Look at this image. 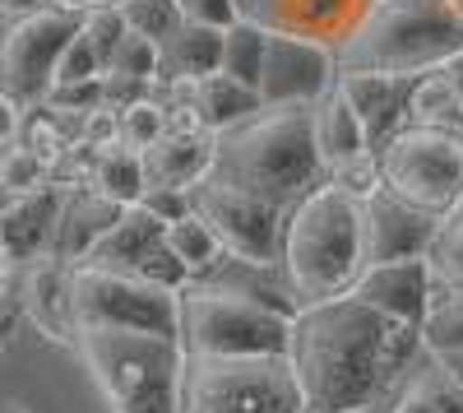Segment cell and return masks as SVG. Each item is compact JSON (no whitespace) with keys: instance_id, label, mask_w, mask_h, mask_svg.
<instances>
[{"instance_id":"cell-1","label":"cell","mask_w":463,"mask_h":413,"mask_svg":"<svg viewBox=\"0 0 463 413\" xmlns=\"http://www.w3.org/2000/svg\"><path fill=\"white\" fill-rule=\"evenodd\" d=\"M421 362L417 325L384 316L353 293L325 297L292 316L288 367L311 413L384 408Z\"/></svg>"},{"instance_id":"cell-2","label":"cell","mask_w":463,"mask_h":413,"mask_svg":"<svg viewBox=\"0 0 463 413\" xmlns=\"http://www.w3.org/2000/svg\"><path fill=\"white\" fill-rule=\"evenodd\" d=\"M209 177L279 209H292L306 191L325 181L316 154V102L260 107L255 117L218 130Z\"/></svg>"},{"instance_id":"cell-3","label":"cell","mask_w":463,"mask_h":413,"mask_svg":"<svg viewBox=\"0 0 463 413\" xmlns=\"http://www.w3.org/2000/svg\"><path fill=\"white\" fill-rule=\"evenodd\" d=\"M338 70L371 74H431L463 61L458 0H366L357 24L334 47Z\"/></svg>"},{"instance_id":"cell-4","label":"cell","mask_w":463,"mask_h":413,"mask_svg":"<svg viewBox=\"0 0 463 413\" xmlns=\"http://www.w3.org/2000/svg\"><path fill=\"white\" fill-rule=\"evenodd\" d=\"M279 274L297 307L343 297L362 274V233H357V200L334 181H320L283 214V246Z\"/></svg>"},{"instance_id":"cell-5","label":"cell","mask_w":463,"mask_h":413,"mask_svg":"<svg viewBox=\"0 0 463 413\" xmlns=\"http://www.w3.org/2000/svg\"><path fill=\"white\" fill-rule=\"evenodd\" d=\"M74 353L111 413H176L185 344L158 330H80Z\"/></svg>"},{"instance_id":"cell-6","label":"cell","mask_w":463,"mask_h":413,"mask_svg":"<svg viewBox=\"0 0 463 413\" xmlns=\"http://www.w3.org/2000/svg\"><path fill=\"white\" fill-rule=\"evenodd\" d=\"M301 307L279 303L260 288L232 279H190L181 288V344L204 358H250V353H288L292 316Z\"/></svg>"},{"instance_id":"cell-7","label":"cell","mask_w":463,"mask_h":413,"mask_svg":"<svg viewBox=\"0 0 463 413\" xmlns=\"http://www.w3.org/2000/svg\"><path fill=\"white\" fill-rule=\"evenodd\" d=\"M176 413H306V399L288 367V353H185Z\"/></svg>"},{"instance_id":"cell-8","label":"cell","mask_w":463,"mask_h":413,"mask_svg":"<svg viewBox=\"0 0 463 413\" xmlns=\"http://www.w3.org/2000/svg\"><path fill=\"white\" fill-rule=\"evenodd\" d=\"M70 316L80 330H181V288L107 265H70Z\"/></svg>"},{"instance_id":"cell-9","label":"cell","mask_w":463,"mask_h":413,"mask_svg":"<svg viewBox=\"0 0 463 413\" xmlns=\"http://www.w3.org/2000/svg\"><path fill=\"white\" fill-rule=\"evenodd\" d=\"M380 181L394 196L449 214L463 200V130H431V126H403L375 149Z\"/></svg>"},{"instance_id":"cell-10","label":"cell","mask_w":463,"mask_h":413,"mask_svg":"<svg viewBox=\"0 0 463 413\" xmlns=\"http://www.w3.org/2000/svg\"><path fill=\"white\" fill-rule=\"evenodd\" d=\"M190 209H195L213 237L222 242V251L241 265L255 270H279V246H283V214L279 205H269L260 196H246L237 186H227L218 177H200L190 186Z\"/></svg>"},{"instance_id":"cell-11","label":"cell","mask_w":463,"mask_h":413,"mask_svg":"<svg viewBox=\"0 0 463 413\" xmlns=\"http://www.w3.org/2000/svg\"><path fill=\"white\" fill-rule=\"evenodd\" d=\"M80 19L84 14L61 10V5L10 19L5 33H0V89L14 93L24 107L43 102L52 80H56L61 52L70 47V37L80 33Z\"/></svg>"},{"instance_id":"cell-12","label":"cell","mask_w":463,"mask_h":413,"mask_svg":"<svg viewBox=\"0 0 463 413\" xmlns=\"http://www.w3.org/2000/svg\"><path fill=\"white\" fill-rule=\"evenodd\" d=\"M80 265H107V270H126L153 283H167V288H185L190 274L185 265L172 255L167 246V223L153 218L144 205H126L121 218L93 242V251L80 260Z\"/></svg>"},{"instance_id":"cell-13","label":"cell","mask_w":463,"mask_h":413,"mask_svg":"<svg viewBox=\"0 0 463 413\" xmlns=\"http://www.w3.org/2000/svg\"><path fill=\"white\" fill-rule=\"evenodd\" d=\"M357 233H362V270L390 265V260H427L440 233V214L380 186V191L357 200Z\"/></svg>"},{"instance_id":"cell-14","label":"cell","mask_w":463,"mask_h":413,"mask_svg":"<svg viewBox=\"0 0 463 413\" xmlns=\"http://www.w3.org/2000/svg\"><path fill=\"white\" fill-rule=\"evenodd\" d=\"M338 80L334 47L311 43L292 33H269L264 43V70H260V102L264 107H288V102H320Z\"/></svg>"},{"instance_id":"cell-15","label":"cell","mask_w":463,"mask_h":413,"mask_svg":"<svg viewBox=\"0 0 463 413\" xmlns=\"http://www.w3.org/2000/svg\"><path fill=\"white\" fill-rule=\"evenodd\" d=\"M362 10H366V0H237L241 19L269 33L311 37V43H325V47H338Z\"/></svg>"},{"instance_id":"cell-16","label":"cell","mask_w":463,"mask_h":413,"mask_svg":"<svg viewBox=\"0 0 463 413\" xmlns=\"http://www.w3.org/2000/svg\"><path fill=\"white\" fill-rule=\"evenodd\" d=\"M357 303L394 316L403 325H421L431 303V270L427 260H390V265H366L357 283L347 288Z\"/></svg>"},{"instance_id":"cell-17","label":"cell","mask_w":463,"mask_h":413,"mask_svg":"<svg viewBox=\"0 0 463 413\" xmlns=\"http://www.w3.org/2000/svg\"><path fill=\"white\" fill-rule=\"evenodd\" d=\"M347 107L357 111V121L366 130V139L380 149L394 130H403L408 121V93L412 80L408 74H371V70H338V84H334Z\"/></svg>"},{"instance_id":"cell-18","label":"cell","mask_w":463,"mask_h":413,"mask_svg":"<svg viewBox=\"0 0 463 413\" xmlns=\"http://www.w3.org/2000/svg\"><path fill=\"white\" fill-rule=\"evenodd\" d=\"M61 200H65V186H56V181L37 186V191H24V196H10V205L0 209V246H5L10 265H28V260L52 251Z\"/></svg>"},{"instance_id":"cell-19","label":"cell","mask_w":463,"mask_h":413,"mask_svg":"<svg viewBox=\"0 0 463 413\" xmlns=\"http://www.w3.org/2000/svg\"><path fill=\"white\" fill-rule=\"evenodd\" d=\"M24 316L52 344L74 349V316H70V265L56 255L28 260L24 274Z\"/></svg>"},{"instance_id":"cell-20","label":"cell","mask_w":463,"mask_h":413,"mask_svg":"<svg viewBox=\"0 0 463 413\" xmlns=\"http://www.w3.org/2000/svg\"><path fill=\"white\" fill-rule=\"evenodd\" d=\"M126 205L107 200L102 191H93V186H70L65 200H61V218H56V233H52V251L56 260H65V265H80V260L93 251V242L111 228L116 218H121Z\"/></svg>"},{"instance_id":"cell-21","label":"cell","mask_w":463,"mask_h":413,"mask_svg":"<svg viewBox=\"0 0 463 413\" xmlns=\"http://www.w3.org/2000/svg\"><path fill=\"white\" fill-rule=\"evenodd\" d=\"M222 33L209 24H181L167 43H158V80L153 84H200L204 74L222 70Z\"/></svg>"},{"instance_id":"cell-22","label":"cell","mask_w":463,"mask_h":413,"mask_svg":"<svg viewBox=\"0 0 463 413\" xmlns=\"http://www.w3.org/2000/svg\"><path fill=\"white\" fill-rule=\"evenodd\" d=\"M139 163H144V186H181V191H190L213 163V130L163 135L144 149Z\"/></svg>"},{"instance_id":"cell-23","label":"cell","mask_w":463,"mask_h":413,"mask_svg":"<svg viewBox=\"0 0 463 413\" xmlns=\"http://www.w3.org/2000/svg\"><path fill=\"white\" fill-rule=\"evenodd\" d=\"M338 84V80H334ZM371 139L357 121V111L347 107V98L338 89H329L320 102H316V154H320V168L325 177L338 172L343 163H353L357 154H366Z\"/></svg>"},{"instance_id":"cell-24","label":"cell","mask_w":463,"mask_h":413,"mask_svg":"<svg viewBox=\"0 0 463 413\" xmlns=\"http://www.w3.org/2000/svg\"><path fill=\"white\" fill-rule=\"evenodd\" d=\"M408 121L412 126H431V130H463V93H458V74L449 65L412 80Z\"/></svg>"},{"instance_id":"cell-25","label":"cell","mask_w":463,"mask_h":413,"mask_svg":"<svg viewBox=\"0 0 463 413\" xmlns=\"http://www.w3.org/2000/svg\"><path fill=\"white\" fill-rule=\"evenodd\" d=\"M190 102L200 107V117H204V126H209L213 135L227 130V126H237V121H246V117H255V111L264 107L250 84L232 80V74H222V70L204 74V80L190 89Z\"/></svg>"},{"instance_id":"cell-26","label":"cell","mask_w":463,"mask_h":413,"mask_svg":"<svg viewBox=\"0 0 463 413\" xmlns=\"http://www.w3.org/2000/svg\"><path fill=\"white\" fill-rule=\"evenodd\" d=\"M375 413H463V390L449 386L445 371L427 353H421V362L408 371L403 390L384 408H375Z\"/></svg>"},{"instance_id":"cell-27","label":"cell","mask_w":463,"mask_h":413,"mask_svg":"<svg viewBox=\"0 0 463 413\" xmlns=\"http://www.w3.org/2000/svg\"><path fill=\"white\" fill-rule=\"evenodd\" d=\"M89 186L102 191L107 200H116V205H135L144 196V163H139V154L126 149V144L98 149V163H93Z\"/></svg>"},{"instance_id":"cell-28","label":"cell","mask_w":463,"mask_h":413,"mask_svg":"<svg viewBox=\"0 0 463 413\" xmlns=\"http://www.w3.org/2000/svg\"><path fill=\"white\" fill-rule=\"evenodd\" d=\"M167 246H172V255L185 265L190 279L213 274V270H218V260L227 255L222 242L213 237V228H209V223H204L195 209H190L185 218H176V223H167Z\"/></svg>"},{"instance_id":"cell-29","label":"cell","mask_w":463,"mask_h":413,"mask_svg":"<svg viewBox=\"0 0 463 413\" xmlns=\"http://www.w3.org/2000/svg\"><path fill=\"white\" fill-rule=\"evenodd\" d=\"M421 353H440V349H463V288H436L431 283V303L427 316L417 325Z\"/></svg>"},{"instance_id":"cell-30","label":"cell","mask_w":463,"mask_h":413,"mask_svg":"<svg viewBox=\"0 0 463 413\" xmlns=\"http://www.w3.org/2000/svg\"><path fill=\"white\" fill-rule=\"evenodd\" d=\"M264 43H269V28L237 19L222 33V74L241 80L250 89H260V70H264Z\"/></svg>"},{"instance_id":"cell-31","label":"cell","mask_w":463,"mask_h":413,"mask_svg":"<svg viewBox=\"0 0 463 413\" xmlns=\"http://www.w3.org/2000/svg\"><path fill=\"white\" fill-rule=\"evenodd\" d=\"M427 270L436 288H463V200L440 218V233L427 251Z\"/></svg>"},{"instance_id":"cell-32","label":"cell","mask_w":463,"mask_h":413,"mask_svg":"<svg viewBox=\"0 0 463 413\" xmlns=\"http://www.w3.org/2000/svg\"><path fill=\"white\" fill-rule=\"evenodd\" d=\"M116 10H121L126 28L148 37V43H167V37L185 24L176 0H116Z\"/></svg>"},{"instance_id":"cell-33","label":"cell","mask_w":463,"mask_h":413,"mask_svg":"<svg viewBox=\"0 0 463 413\" xmlns=\"http://www.w3.org/2000/svg\"><path fill=\"white\" fill-rule=\"evenodd\" d=\"M153 139H163V102L153 98V93L116 111V144H126V149H135V154H144Z\"/></svg>"},{"instance_id":"cell-34","label":"cell","mask_w":463,"mask_h":413,"mask_svg":"<svg viewBox=\"0 0 463 413\" xmlns=\"http://www.w3.org/2000/svg\"><path fill=\"white\" fill-rule=\"evenodd\" d=\"M37 186H47V163L33 149H24V144L0 149V191L24 196V191H37Z\"/></svg>"},{"instance_id":"cell-35","label":"cell","mask_w":463,"mask_h":413,"mask_svg":"<svg viewBox=\"0 0 463 413\" xmlns=\"http://www.w3.org/2000/svg\"><path fill=\"white\" fill-rule=\"evenodd\" d=\"M102 70H111V74H135V80H158V43H148V37H139V33H130L126 28V37L116 43V52H111V61L102 65Z\"/></svg>"},{"instance_id":"cell-36","label":"cell","mask_w":463,"mask_h":413,"mask_svg":"<svg viewBox=\"0 0 463 413\" xmlns=\"http://www.w3.org/2000/svg\"><path fill=\"white\" fill-rule=\"evenodd\" d=\"M80 28H84V37L93 43V52H98V61H102V65L111 61L116 43H121V37H126V19H121V10H116V5H98V10H84Z\"/></svg>"},{"instance_id":"cell-37","label":"cell","mask_w":463,"mask_h":413,"mask_svg":"<svg viewBox=\"0 0 463 413\" xmlns=\"http://www.w3.org/2000/svg\"><path fill=\"white\" fill-rule=\"evenodd\" d=\"M102 74V61H98V52H93V43L84 37V28L70 37V47L61 52V61H56V80L52 84H74V80H98Z\"/></svg>"},{"instance_id":"cell-38","label":"cell","mask_w":463,"mask_h":413,"mask_svg":"<svg viewBox=\"0 0 463 413\" xmlns=\"http://www.w3.org/2000/svg\"><path fill=\"white\" fill-rule=\"evenodd\" d=\"M325 181H334V186H343L353 200H362V196H371V191H380V163H375V149H366V154H357L353 163H343L338 172H329Z\"/></svg>"},{"instance_id":"cell-39","label":"cell","mask_w":463,"mask_h":413,"mask_svg":"<svg viewBox=\"0 0 463 413\" xmlns=\"http://www.w3.org/2000/svg\"><path fill=\"white\" fill-rule=\"evenodd\" d=\"M43 102H47V107H56V111H74V117H84V111L102 107V74H98V80H74V84H52Z\"/></svg>"},{"instance_id":"cell-40","label":"cell","mask_w":463,"mask_h":413,"mask_svg":"<svg viewBox=\"0 0 463 413\" xmlns=\"http://www.w3.org/2000/svg\"><path fill=\"white\" fill-rule=\"evenodd\" d=\"M135 205H144L153 218H163V223H176V218L190 214V191H181V186H144V196Z\"/></svg>"},{"instance_id":"cell-41","label":"cell","mask_w":463,"mask_h":413,"mask_svg":"<svg viewBox=\"0 0 463 413\" xmlns=\"http://www.w3.org/2000/svg\"><path fill=\"white\" fill-rule=\"evenodd\" d=\"M185 24H209V28H232L241 14H237V0H176Z\"/></svg>"},{"instance_id":"cell-42","label":"cell","mask_w":463,"mask_h":413,"mask_svg":"<svg viewBox=\"0 0 463 413\" xmlns=\"http://www.w3.org/2000/svg\"><path fill=\"white\" fill-rule=\"evenodd\" d=\"M148 80H135V74H111V70H102V107H111V111H121V107H130V102H139V98H148Z\"/></svg>"},{"instance_id":"cell-43","label":"cell","mask_w":463,"mask_h":413,"mask_svg":"<svg viewBox=\"0 0 463 413\" xmlns=\"http://www.w3.org/2000/svg\"><path fill=\"white\" fill-rule=\"evenodd\" d=\"M80 139H84V144H93V149L116 144V111H111V107H93V111H84V121H80Z\"/></svg>"},{"instance_id":"cell-44","label":"cell","mask_w":463,"mask_h":413,"mask_svg":"<svg viewBox=\"0 0 463 413\" xmlns=\"http://www.w3.org/2000/svg\"><path fill=\"white\" fill-rule=\"evenodd\" d=\"M19 126H24V102L0 89V149H10L19 139Z\"/></svg>"},{"instance_id":"cell-45","label":"cell","mask_w":463,"mask_h":413,"mask_svg":"<svg viewBox=\"0 0 463 413\" xmlns=\"http://www.w3.org/2000/svg\"><path fill=\"white\" fill-rule=\"evenodd\" d=\"M440 371H445V381L463 390V349H440V353H427Z\"/></svg>"},{"instance_id":"cell-46","label":"cell","mask_w":463,"mask_h":413,"mask_svg":"<svg viewBox=\"0 0 463 413\" xmlns=\"http://www.w3.org/2000/svg\"><path fill=\"white\" fill-rule=\"evenodd\" d=\"M52 0H0V14H10V19H24L33 10H47Z\"/></svg>"},{"instance_id":"cell-47","label":"cell","mask_w":463,"mask_h":413,"mask_svg":"<svg viewBox=\"0 0 463 413\" xmlns=\"http://www.w3.org/2000/svg\"><path fill=\"white\" fill-rule=\"evenodd\" d=\"M52 5H61V10H74V14H84V10H98V5H116V0H52Z\"/></svg>"},{"instance_id":"cell-48","label":"cell","mask_w":463,"mask_h":413,"mask_svg":"<svg viewBox=\"0 0 463 413\" xmlns=\"http://www.w3.org/2000/svg\"><path fill=\"white\" fill-rule=\"evenodd\" d=\"M5 274H10V255H5V246H0V293H5Z\"/></svg>"},{"instance_id":"cell-49","label":"cell","mask_w":463,"mask_h":413,"mask_svg":"<svg viewBox=\"0 0 463 413\" xmlns=\"http://www.w3.org/2000/svg\"><path fill=\"white\" fill-rule=\"evenodd\" d=\"M0 413H24V408H19V404H5V408H0Z\"/></svg>"},{"instance_id":"cell-50","label":"cell","mask_w":463,"mask_h":413,"mask_svg":"<svg viewBox=\"0 0 463 413\" xmlns=\"http://www.w3.org/2000/svg\"><path fill=\"white\" fill-rule=\"evenodd\" d=\"M458 93H463V70H458Z\"/></svg>"},{"instance_id":"cell-51","label":"cell","mask_w":463,"mask_h":413,"mask_svg":"<svg viewBox=\"0 0 463 413\" xmlns=\"http://www.w3.org/2000/svg\"><path fill=\"white\" fill-rule=\"evenodd\" d=\"M306 413H311V408H306Z\"/></svg>"},{"instance_id":"cell-52","label":"cell","mask_w":463,"mask_h":413,"mask_svg":"<svg viewBox=\"0 0 463 413\" xmlns=\"http://www.w3.org/2000/svg\"><path fill=\"white\" fill-rule=\"evenodd\" d=\"M371 413H375V408H371Z\"/></svg>"}]
</instances>
